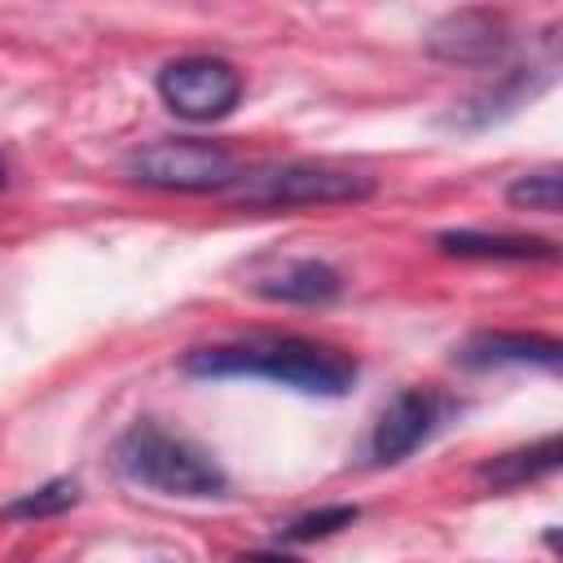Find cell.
I'll return each instance as SVG.
<instances>
[{
	"label": "cell",
	"instance_id": "6",
	"mask_svg": "<svg viewBox=\"0 0 563 563\" xmlns=\"http://www.w3.org/2000/svg\"><path fill=\"white\" fill-rule=\"evenodd\" d=\"M440 413H444V400L435 391H427V387H405L400 396H391L387 409L374 422V435H369L374 462H400V457H409L440 427Z\"/></svg>",
	"mask_w": 563,
	"mask_h": 563
},
{
	"label": "cell",
	"instance_id": "15",
	"mask_svg": "<svg viewBox=\"0 0 563 563\" xmlns=\"http://www.w3.org/2000/svg\"><path fill=\"white\" fill-rule=\"evenodd\" d=\"M242 563H299L295 554H277V550H260V554H246Z\"/></svg>",
	"mask_w": 563,
	"mask_h": 563
},
{
	"label": "cell",
	"instance_id": "2",
	"mask_svg": "<svg viewBox=\"0 0 563 563\" xmlns=\"http://www.w3.org/2000/svg\"><path fill=\"white\" fill-rule=\"evenodd\" d=\"M114 462L132 484L154 488L163 497H220L229 488V475L202 444H194L189 435H176L150 418L132 422L114 440Z\"/></svg>",
	"mask_w": 563,
	"mask_h": 563
},
{
	"label": "cell",
	"instance_id": "3",
	"mask_svg": "<svg viewBox=\"0 0 563 563\" xmlns=\"http://www.w3.org/2000/svg\"><path fill=\"white\" fill-rule=\"evenodd\" d=\"M123 172L150 189L211 194V189H233L242 176V163L224 145H211L198 136H158L128 150Z\"/></svg>",
	"mask_w": 563,
	"mask_h": 563
},
{
	"label": "cell",
	"instance_id": "13",
	"mask_svg": "<svg viewBox=\"0 0 563 563\" xmlns=\"http://www.w3.org/2000/svg\"><path fill=\"white\" fill-rule=\"evenodd\" d=\"M75 501H79V484L75 479H48V484L22 493L18 501H9L0 515L4 519H53V515L70 510Z\"/></svg>",
	"mask_w": 563,
	"mask_h": 563
},
{
	"label": "cell",
	"instance_id": "14",
	"mask_svg": "<svg viewBox=\"0 0 563 563\" xmlns=\"http://www.w3.org/2000/svg\"><path fill=\"white\" fill-rule=\"evenodd\" d=\"M356 515H361L356 506H321V510L299 515L295 523H286L282 537H286V541H317V537H330V532H339V528H352Z\"/></svg>",
	"mask_w": 563,
	"mask_h": 563
},
{
	"label": "cell",
	"instance_id": "9",
	"mask_svg": "<svg viewBox=\"0 0 563 563\" xmlns=\"http://www.w3.org/2000/svg\"><path fill=\"white\" fill-rule=\"evenodd\" d=\"M457 361L471 365V369H488V365H541V369H559L563 343L550 339V334L488 330V334H475L471 343H462Z\"/></svg>",
	"mask_w": 563,
	"mask_h": 563
},
{
	"label": "cell",
	"instance_id": "5",
	"mask_svg": "<svg viewBox=\"0 0 563 563\" xmlns=\"http://www.w3.org/2000/svg\"><path fill=\"white\" fill-rule=\"evenodd\" d=\"M158 97L172 114L189 123H211L242 101V70L211 53L176 57L158 70Z\"/></svg>",
	"mask_w": 563,
	"mask_h": 563
},
{
	"label": "cell",
	"instance_id": "10",
	"mask_svg": "<svg viewBox=\"0 0 563 563\" xmlns=\"http://www.w3.org/2000/svg\"><path fill=\"white\" fill-rule=\"evenodd\" d=\"M444 255L457 260H559V246L550 238H528V233H484V229H449L435 238Z\"/></svg>",
	"mask_w": 563,
	"mask_h": 563
},
{
	"label": "cell",
	"instance_id": "1",
	"mask_svg": "<svg viewBox=\"0 0 563 563\" xmlns=\"http://www.w3.org/2000/svg\"><path fill=\"white\" fill-rule=\"evenodd\" d=\"M180 369L189 378H268L303 396H347L356 383V361L347 352L295 334H251L194 347L185 352Z\"/></svg>",
	"mask_w": 563,
	"mask_h": 563
},
{
	"label": "cell",
	"instance_id": "11",
	"mask_svg": "<svg viewBox=\"0 0 563 563\" xmlns=\"http://www.w3.org/2000/svg\"><path fill=\"white\" fill-rule=\"evenodd\" d=\"M559 457H563L559 435H545V440H537V444H523V449L497 453L493 462H484V466H479V479H484V484H493V488H519V484H528V479L550 475V471L559 466Z\"/></svg>",
	"mask_w": 563,
	"mask_h": 563
},
{
	"label": "cell",
	"instance_id": "16",
	"mask_svg": "<svg viewBox=\"0 0 563 563\" xmlns=\"http://www.w3.org/2000/svg\"><path fill=\"white\" fill-rule=\"evenodd\" d=\"M0 189H4V158H0Z\"/></svg>",
	"mask_w": 563,
	"mask_h": 563
},
{
	"label": "cell",
	"instance_id": "4",
	"mask_svg": "<svg viewBox=\"0 0 563 563\" xmlns=\"http://www.w3.org/2000/svg\"><path fill=\"white\" fill-rule=\"evenodd\" d=\"M374 194V176L325 167V163H282L264 172H242L233 198L246 207H334L365 202Z\"/></svg>",
	"mask_w": 563,
	"mask_h": 563
},
{
	"label": "cell",
	"instance_id": "7",
	"mask_svg": "<svg viewBox=\"0 0 563 563\" xmlns=\"http://www.w3.org/2000/svg\"><path fill=\"white\" fill-rule=\"evenodd\" d=\"M506 48V18L493 9H453L427 31V53L457 66H484Z\"/></svg>",
	"mask_w": 563,
	"mask_h": 563
},
{
	"label": "cell",
	"instance_id": "8",
	"mask_svg": "<svg viewBox=\"0 0 563 563\" xmlns=\"http://www.w3.org/2000/svg\"><path fill=\"white\" fill-rule=\"evenodd\" d=\"M251 290H255L260 299H273V303L321 308V303L339 299L343 277H339L325 260H312V255H286V260H273L268 268H260V273L251 277Z\"/></svg>",
	"mask_w": 563,
	"mask_h": 563
},
{
	"label": "cell",
	"instance_id": "12",
	"mask_svg": "<svg viewBox=\"0 0 563 563\" xmlns=\"http://www.w3.org/2000/svg\"><path fill=\"white\" fill-rule=\"evenodd\" d=\"M506 202L519 211H537V216H559L563 202V180L559 167H541V172H523L506 185Z\"/></svg>",
	"mask_w": 563,
	"mask_h": 563
}]
</instances>
